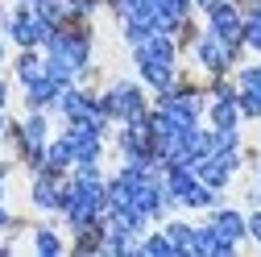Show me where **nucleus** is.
<instances>
[{
	"label": "nucleus",
	"instance_id": "f257e3e1",
	"mask_svg": "<svg viewBox=\"0 0 261 257\" xmlns=\"http://www.w3.org/2000/svg\"><path fill=\"white\" fill-rule=\"evenodd\" d=\"M42 50H46V71H50V75L67 79V83H83V79L91 75V50H95V38H91L87 21L58 25Z\"/></svg>",
	"mask_w": 261,
	"mask_h": 257
},
{
	"label": "nucleus",
	"instance_id": "f03ea898",
	"mask_svg": "<svg viewBox=\"0 0 261 257\" xmlns=\"http://www.w3.org/2000/svg\"><path fill=\"white\" fill-rule=\"evenodd\" d=\"M133 50V67H137V79L158 95L178 83V38L174 34H149L145 42L128 46Z\"/></svg>",
	"mask_w": 261,
	"mask_h": 257
},
{
	"label": "nucleus",
	"instance_id": "7ed1b4c3",
	"mask_svg": "<svg viewBox=\"0 0 261 257\" xmlns=\"http://www.w3.org/2000/svg\"><path fill=\"white\" fill-rule=\"evenodd\" d=\"M0 34H5L17 50H42L54 34V25L42 21V13L34 5H25V0H17L13 9L0 13Z\"/></svg>",
	"mask_w": 261,
	"mask_h": 257
},
{
	"label": "nucleus",
	"instance_id": "20e7f679",
	"mask_svg": "<svg viewBox=\"0 0 261 257\" xmlns=\"http://www.w3.org/2000/svg\"><path fill=\"white\" fill-rule=\"evenodd\" d=\"M100 104L108 112L112 124H128V120H141L149 112V87L141 79H112L100 91Z\"/></svg>",
	"mask_w": 261,
	"mask_h": 257
},
{
	"label": "nucleus",
	"instance_id": "39448f33",
	"mask_svg": "<svg viewBox=\"0 0 261 257\" xmlns=\"http://www.w3.org/2000/svg\"><path fill=\"white\" fill-rule=\"evenodd\" d=\"M241 54H245V46H228L224 38L207 34V29H199V34L191 38V58H195V67H199L207 79L237 71L241 67Z\"/></svg>",
	"mask_w": 261,
	"mask_h": 257
},
{
	"label": "nucleus",
	"instance_id": "423d86ee",
	"mask_svg": "<svg viewBox=\"0 0 261 257\" xmlns=\"http://www.w3.org/2000/svg\"><path fill=\"white\" fill-rule=\"evenodd\" d=\"M207 17V34L224 38L228 46H245V5L241 0H220V5L203 9Z\"/></svg>",
	"mask_w": 261,
	"mask_h": 257
},
{
	"label": "nucleus",
	"instance_id": "0eeeda50",
	"mask_svg": "<svg viewBox=\"0 0 261 257\" xmlns=\"http://www.w3.org/2000/svg\"><path fill=\"white\" fill-rule=\"evenodd\" d=\"M62 183H67V174H58L50 166L34 170V178H29V203L42 216H62Z\"/></svg>",
	"mask_w": 261,
	"mask_h": 257
},
{
	"label": "nucleus",
	"instance_id": "6e6552de",
	"mask_svg": "<svg viewBox=\"0 0 261 257\" xmlns=\"http://www.w3.org/2000/svg\"><path fill=\"white\" fill-rule=\"evenodd\" d=\"M241 166H245V153H207V158L195 162V174H199L207 187H216V191H228Z\"/></svg>",
	"mask_w": 261,
	"mask_h": 257
},
{
	"label": "nucleus",
	"instance_id": "1a4fd4ad",
	"mask_svg": "<svg viewBox=\"0 0 261 257\" xmlns=\"http://www.w3.org/2000/svg\"><path fill=\"white\" fill-rule=\"evenodd\" d=\"M237 104L245 120H261V54L257 62L237 67Z\"/></svg>",
	"mask_w": 261,
	"mask_h": 257
},
{
	"label": "nucleus",
	"instance_id": "9d476101",
	"mask_svg": "<svg viewBox=\"0 0 261 257\" xmlns=\"http://www.w3.org/2000/svg\"><path fill=\"white\" fill-rule=\"evenodd\" d=\"M153 5V25L158 34H182L195 25V0H149Z\"/></svg>",
	"mask_w": 261,
	"mask_h": 257
},
{
	"label": "nucleus",
	"instance_id": "9b49d317",
	"mask_svg": "<svg viewBox=\"0 0 261 257\" xmlns=\"http://www.w3.org/2000/svg\"><path fill=\"white\" fill-rule=\"evenodd\" d=\"M62 133H67V141L75 149V166H91V162H100V158H104L108 133H100V128H91V124H67Z\"/></svg>",
	"mask_w": 261,
	"mask_h": 257
},
{
	"label": "nucleus",
	"instance_id": "f8f14e48",
	"mask_svg": "<svg viewBox=\"0 0 261 257\" xmlns=\"http://www.w3.org/2000/svg\"><path fill=\"white\" fill-rule=\"evenodd\" d=\"M71 83L67 79H58V75H42V79H34L29 87H21V100H25V108H42V112H54V104H58V95L67 91Z\"/></svg>",
	"mask_w": 261,
	"mask_h": 257
},
{
	"label": "nucleus",
	"instance_id": "ddd939ff",
	"mask_svg": "<svg viewBox=\"0 0 261 257\" xmlns=\"http://www.w3.org/2000/svg\"><path fill=\"white\" fill-rule=\"evenodd\" d=\"M207 224L220 233V237H228L232 245H241V241H249V220H245V212L241 208H212L207 212Z\"/></svg>",
	"mask_w": 261,
	"mask_h": 257
},
{
	"label": "nucleus",
	"instance_id": "4468645a",
	"mask_svg": "<svg viewBox=\"0 0 261 257\" xmlns=\"http://www.w3.org/2000/svg\"><path fill=\"white\" fill-rule=\"evenodd\" d=\"M191 253H195V257H232V253H237V245L228 241V237H220V233L212 228V224L203 220V224H195Z\"/></svg>",
	"mask_w": 261,
	"mask_h": 257
},
{
	"label": "nucleus",
	"instance_id": "2eb2a0df",
	"mask_svg": "<svg viewBox=\"0 0 261 257\" xmlns=\"http://www.w3.org/2000/svg\"><path fill=\"white\" fill-rule=\"evenodd\" d=\"M162 183H166V195L182 208V199L191 195V187L199 183V174H195V166H187V162H166L162 166Z\"/></svg>",
	"mask_w": 261,
	"mask_h": 257
},
{
	"label": "nucleus",
	"instance_id": "dca6fc26",
	"mask_svg": "<svg viewBox=\"0 0 261 257\" xmlns=\"http://www.w3.org/2000/svg\"><path fill=\"white\" fill-rule=\"evenodd\" d=\"M42 75H46V50H17V58H13L17 87H29V83L42 79Z\"/></svg>",
	"mask_w": 261,
	"mask_h": 257
},
{
	"label": "nucleus",
	"instance_id": "f3484780",
	"mask_svg": "<svg viewBox=\"0 0 261 257\" xmlns=\"http://www.w3.org/2000/svg\"><path fill=\"white\" fill-rule=\"evenodd\" d=\"M203 120H207L212 128H241V124H245L237 100H212V95H207V112H203Z\"/></svg>",
	"mask_w": 261,
	"mask_h": 257
},
{
	"label": "nucleus",
	"instance_id": "a211bd4d",
	"mask_svg": "<svg viewBox=\"0 0 261 257\" xmlns=\"http://www.w3.org/2000/svg\"><path fill=\"white\" fill-rule=\"evenodd\" d=\"M46 166H50V170H58V174H71V170H75V149H71L67 133L50 137V145H46Z\"/></svg>",
	"mask_w": 261,
	"mask_h": 257
},
{
	"label": "nucleus",
	"instance_id": "6ab92c4d",
	"mask_svg": "<svg viewBox=\"0 0 261 257\" xmlns=\"http://www.w3.org/2000/svg\"><path fill=\"white\" fill-rule=\"evenodd\" d=\"M220 203H224V191L207 187L203 178L195 183V187H191V195L182 199V208H187V212H212V208H220Z\"/></svg>",
	"mask_w": 261,
	"mask_h": 257
},
{
	"label": "nucleus",
	"instance_id": "aec40b11",
	"mask_svg": "<svg viewBox=\"0 0 261 257\" xmlns=\"http://www.w3.org/2000/svg\"><path fill=\"white\" fill-rule=\"evenodd\" d=\"M162 233L170 237V245H174L178 253H191V241H195V224H191V220H182V216H166V220H162Z\"/></svg>",
	"mask_w": 261,
	"mask_h": 257
},
{
	"label": "nucleus",
	"instance_id": "412c9836",
	"mask_svg": "<svg viewBox=\"0 0 261 257\" xmlns=\"http://www.w3.org/2000/svg\"><path fill=\"white\" fill-rule=\"evenodd\" d=\"M29 245H34V253H38V257H58L62 249H67V241H62V237L50 228V224H38L34 237H29Z\"/></svg>",
	"mask_w": 261,
	"mask_h": 257
},
{
	"label": "nucleus",
	"instance_id": "4be33fe9",
	"mask_svg": "<svg viewBox=\"0 0 261 257\" xmlns=\"http://www.w3.org/2000/svg\"><path fill=\"white\" fill-rule=\"evenodd\" d=\"M245 50L261 54V0L245 5Z\"/></svg>",
	"mask_w": 261,
	"mask_h": 257
},
{
	"label": "nucleus",
	"instance_id": "5701e85b",
	"mask_svg": "<svg viewBox=\"0 0 261 257\" xmlns=\"http://www.w3.org/2000/svg\"><path fill=\"white\" fill-rule=\"evenodd\" d=\"M141 253H145V257H178V249L170 245V237L162 233V228H158V233H145V237H141Z\"/></svg>",
	"mask_w": 261,
	"mask_h": 257
},
{
	"label": "nucleus",
	"instance_id": "b1692460",
	"mask_svg": "<svg viewBox=\"0 0 261 257\" xmlns=\"http://www.w3.org/2000/svg\"><path fill=\"white\" fill-rule=\"evenodd\" d=\"M100 5L104 0H62V17H67V25L71 21H91Z\"/></svg>",
	"mask_w": 261,
	"mask_h": 257
},
{
	"label": "nucleus",
	"instance_id": "393cba45",
	"mask_svg": "<svg viewBox=\"0 0 261 257\" xmlns=\"http://www.w3.org/2000/svg\"><path fill=\"white\" fill-rule=\"evenodd\" d=\"M245 220H249V241H257V245H261V203H257Z\"/></svg>",
	"mask_w": 261,
	"mask_h": 257
},
{
	"label": "nucleus",
	"instance_id": "a878e982",
	"mask_svg": "<svg viewBox=\"0 0 261 257\" xmlns=\"http://www.w3.org/2000/svg\"><path fill=\"white\" fill-rule=\"evenodd\" d=\"M13 224H17V220H13V212L0 203V233H5V228H13Z\"/></svg>",
	"mask_w": 261,
	"mask_h": 257
},
{
	"label": "nucleus",
	"instance_id": "bb28decb",
	"mask_svg": "<svg viewBox=\"0 0 261 257\" xmlns=\"http://www.w3.org/2000/svg\"><path fill=\"white\" fill-rule=\"evenodd\" d=\"M9 124H13V120H9V108H0V141H5V133H9Z\"/></svg>",
	"mask_w": 261,
	"mask_h": 257
},
{
	"label": "nucleus",
	"instance_id": "cd10ccee",
	"mask_svg": "<svg viewBox=\"0 0 261 257\" xmlns=\"http://www.w3.org/2000/svg\"><path fill=\"white\" fill-rule=\"evenodd\" d=\"M0 108H9V79H0Z\"/></svg>",
	"mask_w": 261,
	"mask_h": 257
},
{
	"label": "nucleus",
	"instance_id": "c85d7f7f",
	"mask_svg": "<svg viewBox=\"0 0 261 257\" xmlns=\"http://www.w3.org/2000/svg\"><path fill=\"white\" fill-rule=\"evenodd\" d=\"M9 46H13V42H9L5 34H0V67H5V58H9Z\"/></svg>",
	"mask_w": 261,
	"mask_h": 257
},
{
	"label": "nucleus",
	"instance_id": "c756f323",
	"mask_svg": "<svg viewBox=\"0 0 261 257\" xmlns=\"http://www.w3.org/2000/svg\"><path fill=\"white\" fill-rule=\"evenodd\" d=\"M212 5H220V0H195V9H212Z\"/></svg>",
	"mask_w": 261,
	"mask_h": 257
},
{
	"label": "nucleus",
	"instance_id": "7c9ffc66",
	"mask_svg": "<svg viewBox=\"0 0 261 257\" xmlns=\"http://www.w3.org/2000/svg\"><path fill=\"white\" fill-rule=\"evenodd\" d=\"M9 170H13V166L5 162V158H0V178H9Z\"/></svg>",
	"mask_w": 261,
	"mask_h": 257
},
{
	"label": "nucleus",
	"instance_id": "2f4dec72",
	"mask_svg": "<svg viewBox=\"0 0 261 257\" xmlns=\"http://www.w3.org/2000/svg\"><path fill=\"white\" fill-rule=\"evenodd\" d=\"M253 203H261V178H257V191H253Z\"/></svg>",
	"mask_w": 261,
	"mask_h": 257
},
{
	"label": "nucleus",
	"instance_id": "473e14b6",
	"mask_svg": "<svg viewBox=\"0 0 261 257\" xmlns=\"http://www.w3.org/2000/svg\"><path fill=\"white\" fill-rule=\"evenodd\" d=\"M0 203H5V178H0Z\"/></svg>",
	"mask_w": 261,
	"mask_h": 257
},
{
	"label": "nucleus",
	"instance_id": "72a5a7b5",
	"mask_svg": "<svg viewBox=\"0 0 261 257\" xmlns=\"http://www.w3.org/2000/svg\"><path fill=\"white\" fill-rule=\"evenodd\" d=\"M25 5H38V0H25Z\"/></svg>",
	"mask_w": 261,
	"mask_h": 257
},
{
	"label": "nucleus",
	"instance_id": "f704fd0d",
	"mask_svg": "<svg viewBox=\"0 0 261 257\" xmlns=\"http://www.w3.org/2000/svg\"><path fill=\"white\" fill-rule=\"evenodd\" d=\"M0 13H5V0H0Z\"/></svg>",
	"mask_w": 261,
	"mask_h": 257
}]
</instances>
